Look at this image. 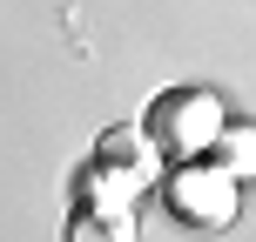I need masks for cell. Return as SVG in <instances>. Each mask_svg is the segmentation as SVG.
<instances>
[{"label": "cell", "mask_w": 256, "mask_h": 242, "mask_svg": "<svg viewBox=\"0 0 256 242\" xmlns=\"http://www.w3.org/2000/svg\"><path fill=\"white\" fill-rule=\"evenodd\" d=\"M135 195H142V182L122 175V168H108V162H94V168L74 175V209H128L135 216Z\"/></svg>", "instance_id": "obj_4"}, {"label": "cell", "mask_w": 256, "mask_h": 242, "mask_svg": "<svg viewBox=\"0 0 256 242\" xmlns=\"http://www.w3.org/2000/svg\"><path fill=\"white\" fill-rule=\"evenodd\" d=\"M94 162H108V168H122V175H135L142 189H148V182H162V155H155V141L142 135V128H108V135L94 141Z\"/></svg>", "instance_id": "obj_3"}, {"label": "cell", "mask_w": 256, "mask_h": 242, "mask_svg": "<svg viewBox=\"0 0 256 242\" xmlns=\"http://www.w3.org/2000/svg\"><path fill=\"white\" fill-rule=\"evenodd\" d=\"M222 121H230V108H222L209 88H168V94H155V101H148L142 135L155 141V155L196 162V155H209V141H216Z\"/></svg>", "instance_id": "obj_1"}, {"label": "cell", "mask_w": 256, "mask_h": 242, "mask_svg": "<svg viewBox=\"0 0 256 242\" xmlns=\"http://www.w3.org/2000/svg\"><path fill=\"white\" fill-rule=\"evenodd\" d=\"M68 242H135V216L128 209H74Z\"/></svg>", "instance_id": "obj_5"}, {"label": "cell", "mask_w": 256, "mask_h": 242, "mask_svg": "<svg viewBox=\"0 0 256 242\" xmlns=\"http://www.w3.org/2000/svg\"><path fill=\"white\" fill-rule=\"evenodd\" d=\"M236 189L243 182L222 175L216 162H182V168L162 175V209L182 229H230L236 222Z\"/></svg>", "instance_id": "obj_2"}, {"label": "cell", "mask_w": 256, "mask_h": 242, "mask_svg": "<svg viewBox=\"0 0 256 242\" xmlns=\"http://www.w3.org/2000/svg\"><path fill=\"white\" fill-rule=\"evenodd\" d=\"M209 155H216L222 175L243 182L250 168H256V135H250V121H222V128H216V141H209Z\"/></svg>", "instance_id": "obj_6"}]
</instances>
